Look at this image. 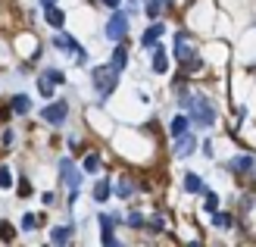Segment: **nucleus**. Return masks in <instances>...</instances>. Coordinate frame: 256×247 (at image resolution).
<instances>
[{"instance_id":"f257e3e1","label":"nucleus","mask_w":256,"mask_h":247,"mask_svg":"<svg viewBox=\"0 0 256 247\" xmlns=\"http://www.w3.org/2000/svg\"><path fill=\"white\" fill-rule=\"evenodd\" d=\"M182 103L194 113V119L200 122V125H212L216 122V113H212V103L206 100V97H200V94H184L182 97Z\"/></svg>"},{"instance_id":"f03ea898","label":"nucleus","mask_w":256,"mask_h":247,"mask_svg":"<svg viewBox=\"0 0 256 247\" xmlns=\"http://www.w3.org/2000/svg\"><path fill=\"white\" fill-rule=\"evenodd\" d=\"M116 82H119V69H112V66L94 69V88L100 91V97H110L116 91Z\"/></svg>"},{"instance_id":"7ed1b4c3","label":"nucleus","mask_w":256,"mask_h":247,"mask_svg":"<svg viewBox=\"0 0 256 247\" xmlns=\"http://www.w3.org/2000/svg\"><path fill=\"white\" fill-rule=\"evenodd\" d=\"M69 116V103L66 100H56V103H47V107L41 110V119L50 122V125H62Z\"/></svg>"},{"instance_id":"20e7f679","label":"nucleus","mask_w":256,"mask_h":247,"mask_svg":"<svg viewBox=\"0 0 256 247\" xmlns=\"http://www.w3.org/2000/svg\"><path fill=\"white\" fill-rule=\"evenodd\" d=\"M125 32H128V16H125V13H116V16L110 19V25H106V38H112V41H122Z\"/></svg>"},{"instance_id":"39448f33","label":"nucleus","mask_w":256,"mask_h":247,"mask_svg":"<svg viewBox=\"0 0 256 247\" xmlns=\"http://www.w3.org/2000/svg\"><path fill=\"white\" fill-rule=\"evenodd\" d=\"M54 47L66 50V54H75V60H84V50H82V47H78V41H75V38H69V35H60L56 41H54Z\"/></svg>"},{"instance_id":"423d86ee","label":"nucleus","mask_w":256,"mask_h":247,"mask_svg":"<svg viewBox=\"0 0 256 247\" xmlns=\"http://www.w3.org/2000/svg\"><path fill=\"white\" fill-rule=\"evenodd\" d=\"M175 57L182 60V63H194L197 54H194V47H190V41L184 35H178V41H175Z\"/></svg>"},{"instance_id":"0eeeda50","label":"nucleus","mask_w":256,"mask_h":247,"mask_svg":"<svg viewBox=\"0 0 256 247\" xmlns=\"http://www.w3.org/2000/svg\"><path fill=\"white\" fill-rule=\"evenodd\" d=\"M60 169H62V178H66V185L72 188V203H75V197H78V181H82V178H78V172H72V160H62Z\"/></svg>"},{"instance_id":"6e6552de","label":"nucleus","mask_w":256,"mask_h":247,"mask_svg":"<svg viewBox=\"0 0 256 247\" xmlns=\"http://www.w3.org/2000/svg\"><path fill=\"white\" fill-rule=\"evenodd\" d=\"M112 225H116V219L100 216V228H104V244H106V247H116V235H112Z\"/></svg>"},{"instance_id":"1a4fd4ad","label":"nucleus","mask_w":256,"mask_h":247,"mask_svg":"<svg viewBox=\"0 0 256 247\" xmlns=\"http://www.w3.org/2000/svg\"><path fill=\"white\" fill-rule=\"evenodd\" d=\"M160 35H162V22H156V25H150V29L144 32V38H140V44H144V47H153V44L160 41Z\"/></svg>"},{"instance_id":"9d476101","label":"nucleus","mask_w":256,"mask_h":247,"mask_svg":"<svg viewBox=\"0 0 256 247\" xmlns=\"http://www.w3.org/2000/svg\"><path fill=\"white\" fill-rule=\"evenodd\" d=\"M166 66H169L166 50H162V47H153V72H166Z\"/></svg>"},{"instance_id":"9b49d317","label":"nucleus","mask_w":256,"mask_h":247,"mask_svg":"<svg viewBox=\"0 0 256 247\" xmlns=\"http://www.w3.org/2000/svg\"><path fill=\"white\" fill-rule=\"evenodd\" d=\"M190 150H194V138H190V135H178V144H175V153H178V157H188Z\"/></svg>"},{"instance_id":"f8f14e48","label":"nucleus","mask_w":256,"mask_h":247,"mask_svg":"<svg viewBox=\"0 0 256 247\" xmlns=\"http://www.w3.org/2000/svg\"><path fill=\"white\" fill-rule=\"evenodd\" d=\"M125 63H128V50H125V44H119L116 47V54H112V69H125Z\"/></svg>"},{"instance_id":"ddd939ff","label":"nucleus","mask_w":256,"mask_h":247,"mask_svg":"<svg viewBox=\"0 0 256 247\" xmlns=\"http://www.w3.org/2000/svg\"><path fill=\"white\" fill-rule=\"evenodd\" d=\"M47 10V22L54 25V29H62V22H66V16H62V13L56 10V7H44Z\"/></svg>"},{"instance_id":"4468645a","label":"nucleus","mask_w":256,"mask_h":247,"mask_svg":"<svg viewBox=\"0 0 256 247\" xmlns=\"http://www.w3.org/2000/svg\"><path fill=\"white\" fill-rule=\"evenodd\" d=\"M32 110V100L25 97V94H16L12 97V113H28Z\"/></svg>"},{"instance_id":"2eb2a0df","label":"nucleus","mask_w":256,"mask_h":247,"mask_svg":"<svg viewBox=\"0 0 256 247\" xmlns=\"http://www.w3.org/2000/svg\"><path fill=\"white\" fill-rule=\"evenodd\" d=\"M72 235V225H62V228H54L50 231V241H56V244H66Z\"/></svg>"},{"instance_id":"dca6fc26","label":"nucleus","mask_w":256,"mask_h":247,"mask_svg":"<svg viewBox=\"0 0 256 247\" xmlns=\"http://www.w3.org/2000/svg\"><path fill=\"white\" fill-rule=\"evenodd\" d=\"M94 197H97V200H106V197H110V181H106V178H100L97 185H94Z\"/></svg>"},{"instance_id":"f3484780","label":"nucleus","mask_w":256,"mask_h":247,"mask_svg":"<svg viewBox=\"0 0 256 247\" xmlns=\"http://www.w3.org/2000/svg\"><path fill=\"white\" fill-rule=\"evenodd\" d=\"M232 169H234V172H250V169H253V160H250V157H238V160H232Z\"/></svg>"},{"instance_id":"a211bd4d","label":"nucleus","mask_w":256,"mask_h":247,"mask_svg":"<svg viewBox=\"0 0 256 247\" xmlns=\"http://www.w3.org/2000/svg\"><path fill=\"white\" fill-rule=\"evenodd\" d=\"M169 128H172V135H175V138H178V135H184V132H188V119H184V116H175Z\"/></svg>"},{"instance_id":"6ab92c4d","label":"nucleus","mask_w":256,"mask_h":247,"mask_svg":"<svg viewBox=\"0 0 256 247\" xmlns=\"http://www.w3.org/2000/svg\"><path fill=\"white\" fill-rule=\"evenodd\" d=\"M184 188H188L190 194H197V191H203V181H200L197 175H188V178H184Z\"/></svg>"},{"instance_id":"aec40b11","label":"nucleus","mask_w":256,"mask_h":247,"mask_svg":"<svg viewBox=\"0 0 256 247\" xmlns=\"http://www.w3.org/2000/svg\"><path fill=\"white\" fill-rule=\"evenodd\" d=\"M0 238H4V241H12V238H16V228H12L10 222H4V219H0Z\"/></svg>"},{"instance_id":"412c9836","label":"nucleus","mask_w":256,"mask_h":247,"mask_svg":"<svg viewBox=\"0 0 256 247\" xmlns=\"http://www.w3.org/2000/svg\"><path fill=\"white\" fill-rule=\"evenodd\" d=\"M97 166H100V157L97 153H88L84 157V172H97Z\"/></svg>"},{"instance_id":"4be33fe9","label":"nucleus","mask_w":256,"mask_h":247,"mask_svg":"<svg viewBox=\"0 0 256 247\" xmlns=\"http://www.w3.org/2000/svg\"><path fill=\"white\" fill-rule=\"evenodd\" d=\"M38 91H41V94H44V97H54V82H50V79H47V75H44V79H41V82H38Z\"/></svg>"},{"instance_id":"5701e85b","label":"nucleus","mask_w":256,"mask_h":247,"mask_svg":"<svg viewBox=\"0 0 256 247\" xmlns=\"http://www.w3.org/2000/svg\"><path fill=\"white\" fill-rule=\"evenodd\" d=\"M212 222L219 225V228H228V225H232V216H228V213H216V216H212Z\"/></svg>"},{"instance_id":"b1692460","label":"nucleus","mask_w":256,"mask_h":247,"mask_svg":"<svg viewBox=\"0 0 256 247\" xmlns=\"http://www.w3.org/2000/svg\"><path fill=\"white\" fill-rule=\"evenodd\" d=\"M12 185V175H10V169L6 166H0V188H10Z\"/></svg>"},{"instance_id":"393cba45","label":"nucleus","mask_w":256,"mask_h":247,"mask_svg":"<svg viewBox=\"0 0 256 247\" xmlns=\"http://www.w3.org/2000/svg\"><path fill=\"white\" fill-rule=\"evenodd\" d=\"M132 191H134V185H132V181H119V197H132Z\"/></svg>"},{"instance_id":"a878e982","label":"nucleus","mask_w":256,"mask_h":247,"mask_svg":"<svg viewBox=\"0 0 256 247\" xmlns=\"http://www.w3.org/2000/svg\"><path fill=\"white\" fill-rule=\"evenodd\" d=\"M206 210H210V213H216V210H219V197H216L212 191L206 194Z\"/></svg>"},{"instance_id":"bb28decb","label":"nucleus","mask_w":256,"mask_h":247,"mask_svg":"<svg viewBox=\"0 0 256 247\" xmlns=\"http://www.w3.org/2000/svg\"><path fill=\"white\" fill-rule=\"evenodd\" d=\"M160 10H162L160 0H150V4H147V16H160Z\"/></svg>"},{"instance_id":"cd10ccee","label":"nucleus","mask_w":256,"mask_h":247,"mask_svg":"<svg viewBox=\"0 0 256 247\" xmlns=\"http://www.w3.org/2000/svg\"><path fill=\"white\" fill-rule=\"evenodd\" d=\"M128 225H134V228H140V225H144V219H140V213H132V216H128Z\"/></svg>"},{"instance_id":"c85d7f7f","label":"nucleus","mask_w":256,"mask_h":247,"mask_svg":"<svg viewBox=\"0 0 256 247\" xmlns=\"http://www.w3.org/2000/svg\"><path fill=\"white\" fill-rule=\"evenodd\" d=\"M47 79L54 82V85H60V82H62V72H60V69H50V72H47Z\"/></svg>"},{"instance_id":"c756f323","label":"nucleus","mask_w":256,"mask_h":247,"mask_svg":"<svg viewBox=\"0 0 256 247\" xmlns=\"http://www.w3.org/2000/svg\"><path fill=\"white\" fill-rule=\"evenodd\" d=\"M38 225V216H25L22 219V228H34Z\"/></svg>"},{"instance_id":"7c9ffc66","label":"nucleus","mask_w":256,"mask_h":247,"mask_svg":"<svg viewBox=\"0 0 256 247\" xmlns=\"http://www.w3.org/2000/svg\"><path fill=\"white\" fill-rule=\"evenodd\" d=\"M19 191H22V197H28V194H32V185L22 178V181H19Z\"/></svg>"},{"instance_id":"2f4dec72","label":"nucleus","mask_w":256,"mask_h":247,"mask_svg":"<svg viewBox=\"0 0 256 247\" xmlns=\"http://www.w3.org/2000/svg\"><path fill=\"white\" fill-rule=\"evenodd\" d=\"M104 4H106V7H119V0H104Z\"/></svg>"},{"instance_id":"473e14b6","label":"nucleus","mask_w":256,"mask_h":247,"mask_svg":"<svg viewBox=\"0 0 256 247\" xmlns=\"http://www.w3.org/2000/svg\"><path fill=\"white\" fill-rule=\"evenodd\" d=\"M41 4H44V7H54V4H56V0H41Z\"/></svg>"}]
</instances>
